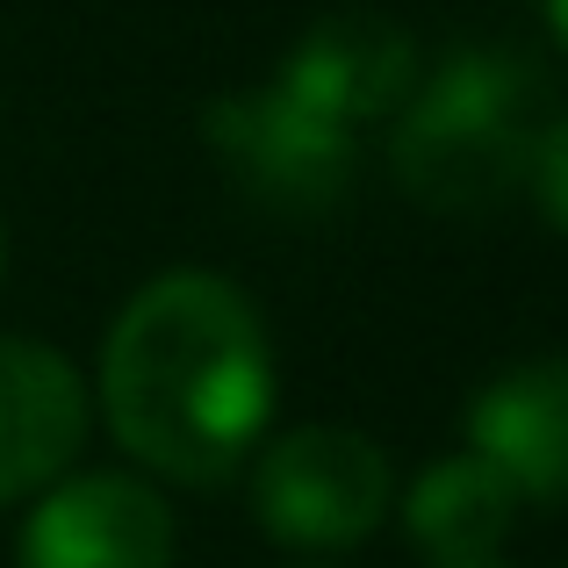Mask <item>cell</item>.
<instances>
[{"mask_svg": "<svg viewBox=\"0 0 568 568\" xmlns=\"http://www.w3.org/2000/svg\"><path fill=\"white\" fill-rule=\"evenodd\" d=\"M101 417L159 483L223 489L274 425V346L252 295L202 266L144 281L101 346Z\"/></svg>", "mask_w": 568, "mask_h": 568, "instance_id": "6da1fadb", "label": "cell"}, {"mask_svg": "<svg viewBox=\"0 0 568 568\" xmlns=\"http://www.w3.org/2000/svg\"><path fill=\"white\" fill-rule=\"evenodd\" d=\"M540 109L547 87L532 58L504 51V43H460L396 109L403 123L388 159H396L403 194L425 209H454V216L497 209L511 187H526Z\"/></svg>", "mask_w": 568, "mask_h": 568, "instance_id": "7a4b0ae2", "label": "cell"}, {"mask_svg": "<svg viewBox=\"0 0 568 568\" xmlns=\"http://www.w3.org/2000/svg\"><path fill=\"white\" fill-rule=\"evenodd\" d=\"M252 468V518L266 540L332 555V547L375 540V526L396 504V468L367 432L353 425H295L266 439Z\"/></svg>", "mask_w": 568, "mask_h": 568, "instance_id": "3957f363", "label": "cell"}, {"mask_svg": "<svg viewBox=\"0 0 568 568\" xmlns=\"http://www.w3.org/2000/svg\"><path fill=\"white\" fill-rule=\"evenodd\" d=\"M202 138L231 159V173L245 181L252 202L295 209V216L346 202L353 166H361V130L332 123L324 109H310V101L288 94L281 80L209 101Z\"/></svg>", "mask_w": 568, "mask_h": 568, "instance_id": "277c9868", "label": "cell"}, {"mask_svg": "<svg viewBox=\"0 0 568 568\" xmlns=\"http://www.w3.org/2000/svg\"><path fill=\"white\" fill-rule=\"evenodd\" d=\"M14 568H173V511L144 475H58L22 518Z\"/></svg>", "mask_w": 568, "mask_h": 568, "instance_id": "5b68a950", "label": "cell"}, {"mask_svg": "<svg viewBox=\"0 0 568 568\" xmlns=\"http://www.w3.org/2000/svg\"><path fill=\"white\" fill-rule=\"evenodd\" d=\"M87 382L43 338H0V511L80 460L87 446Z\"/></svg>", "mask_w": 568, "mask_h": 568, "instance_id": "8992f818", "label": "cell"}, {"mask_svg": "<svg viewBox=\"0 0 568 568\" xmlns=\"http://www.w3.org/2000/svg\"><path fill=\"white\" fill-rule=\"evenodd\" d=\"M288 94H303L310 109H324L332 123L367 130L382 115H396L417 87V43L410 29L382 22V14H324L274 72Z\"/></svg>", "mask_w": 568, "mask_h": 568, "instance_id": "52a82bcc", "label": "cell"}, {"mask_svg": "<svg viewBox=\"0 0 568 568\" xmlns=\"http://www.w3.org/2000/svg\"><path fill=\"white\" fill-rule=\"evenodd\" d=\"M468 454H483L518 504H568V353L504 367L468 403Z\"/></svg>", "mask_w": 568, "mask_h": 568, "instance_id": "ba28073f", "label": "cell"}, {"mask_svg": "<svg viewBox=\"0 0 568 568\" xmlns=\"http://www.w3.org/2000/svg\"><path fill=\"white\" fill-rule=\"evenodd\" d=\"M403 526L425 561H489L518 526V489L483 454H446L410 483Z\"/></svg>", "mask_w": 568, "mask_h": 568, "instance_id": "9c48e42d", "label": "cell"}, {"mask_svg": "<svg viewBox=\"0 0 568 568\" xmlns=\"http://www.w3.org/2000/svg\"><path fill=\"white\" fill-rule=\"evenodd\" d=\"M526 187H532V202H540V216L568 237V115L540 130V144H532V166H526Z\"/></svg>", "mask_w": 568, "mask_h": 568, "instance_id": "30bf717a", "label": "cell"}, {"mask_svg": "<svg viewBox=\"0 0 568 568\" xmlns=\"http://www.w3.org/2000/svg\"><path fill=\"white\" fill-rule=\"evenodd\" d=\"M547 22H555V37H561V51H568V0H547Z\"/></svg>", "mask_w": 568, "mask_h": 568, "instance_id": "8fae6325", "label": "cell"}, {"mask_svg": "<svg viewBox=\"0 0 568 568\" xmlns=\"http://www.w3.org/2000/svg\"><path fill=\"white\" fill-rule=\"evenodd\" d=\"M432 568H504V561H432Z\"/></svg>", "mask_w": 568, "mask_h": 568, "instance_id": "7c38bea8", "label": "cell"}, {"mask_svg": "<svg viewBox=\"0 0 568 568\" xmlns=\"http://www.w3.org/2000/svg\"><path fill=\"white\" fill-rule=\"evenodd\" d=\"M0 274H8V231H0Z\"/></svg>", "mask_w": 568, "mask_h": 568, "instance_id": "4fadbf2b", "label": "cell"}]
</instances>
